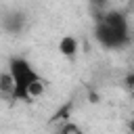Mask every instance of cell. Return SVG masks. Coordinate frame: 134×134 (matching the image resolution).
I'll use <instances>...</instances> for the list:
<instances>
[{"label": "cell", "instance_id": "1", "mask_svg": "<svg viewBox=\"0 0 134 134\" xmlns=\"http://www.w3.org/2000/svg\"><path fill=\"white\" fill-rule=\"evenodd\" d=\"M132 23L126 13L107 10L94 19V40L107 50H121L132 42Z\"/></svg>", "mask_w": 134, "mask_h": 134}, {"label": "cell", "instance_id": "2", "mask_svg": "<svg viewBox=\"0 0 134 134\" xmlns=\"http://www.w3.org/2000/svg\"><path fill=\"white\" fill-rule=\"evenodd\" d=\"M6 73H8L10 84H13V96L10 98H15V100L31 103L46 88V80L38 73V69L25 57H13L8 61Z\"/></svg>", "mask_w": 134, "mask_h": 134}, {"label": "cell", "instance_id": "3", "mask_svg": "<svg viewBox=\"0 0 134 134\" xmlns=\"http://www.w3.org/2000/svg\"><path fill=\"white\" fill-rule=\"evenodd\" d=\"M25 23H27V19H25L23 13H10L2 19V27L8 34H21L25 29Z\"/></svg>", "mask_w": 134, "mask_h": 134}, {"label": "cell", "instance_id": "4", "mask_svg": "<svg viewBox=\"0 0 134 134\" xmlns=\"http://www.w3.org/2000/svg\"><path fill=\"white\" fill-rule=\"evenodd\" d=\"M77 50H80V42H77L75 36H63V38L59 40V52H61L63 57L73 59V57L77 54Z\"/></svg>", "mask_w": 134, "mask_h": 134}, {"label": "cell", "instance_id": "6", "mask_svg": "<svg viewBox=\"0 0 134 134\" xmlns=\"http://www.w3.org/2000/svg\"><path fill=\"white\" fill-rule=\"evenodd\" d=\"M132 31H134V23H132Z\"/></svg>", "mask_w": 134, "mask_h": 134}, {"label": "cell", "instance_id": "5", "mask_svg": "<svg viewBox=\"0 0 134 134\" xmlns=\"http://www.w3.org/2000/svg\"><path fill=\"white\" fill-rule=\"evenodd\" d=\"M63 134H84V130H82V128H77L75 124H67V126H65V130H63Z\"/></svg>", "mask_w": 134, "mask_h": 134}]
</instances>
